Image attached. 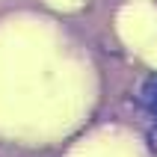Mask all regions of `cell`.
<instances>
[{
	"instance_id": "cell-1",
	"label": "cell",
	"mask_w": 157,
	"mask_h": 157,
	"mask_svg": "<svg viewBox=\"0 0 157 157\" xmlns=\"http://www.w3.org/2000/svg\"><path fill=\"white\" fill-rule=\"evenodd\" d=\"M56 30L24 18L0 33V131L53 136L89 104V74Z\"/></svg>"
},
{
	"instance_id": "cell-2",
	"label": "cell",
	"mask_w": 157,
	"mask_h": 157,
	"mask_svg": "<svg viewBox=\"0 0 157 157\" xmlns=\"http://www.w3.org/2000/svg\"><path fill=\"white\" fill-rule=\"evenodd\" d=\"M119 27H122V36L136 51H142L148 59L157 62V9L154 6H145V3L128 6L119 18Z\"/></svg>"
},
{
	"instance_id": "cell-3",
	"label": "cell",
	"mask_w": 157,
	"mask_h": 157,
	"mask_svg": "<svg viewBox=\"0 0 157 157\" xmlns=\"http://www.w3.org/2000/svg\"><path fill=\"white\" fill-rule=\"evenodd\" d=\"M71 157H142V154L136 140L119 131H98L95 136L83 140V145L74 148Z\"/></svg>"
},
{
	"instance_id": "cell-4",
	"label": "cell",
	"mask_w": 157,
	"mask_h": 157,
	"mask_svg": "<svg viewBox=\"0 0 157 157\" xmlns=\"http://www.w3.org/2000/svg\"><path fill=\"white\" fill-rule=\"evenodd\" d=\"M51 3H56V6H62V9H71V6H80L83 0H51Z\"/></svg>"
}]
</instances>
